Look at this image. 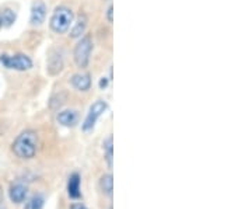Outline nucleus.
Returning a JSON list of instances; mask_svg holds the SVG:
<instances>
[{
  "instance_id": "f257e3e1",
  "label": "nucleus",
  "mask_w": 252,
  "mask_h": 209,
  "mask_svg": "<svg viewBox=\"0 0 252 209\" xmlns=\"http://www.w3.org/2000/svg\"><path fill=\"white\" fill-rule=\"evenodd\" d=\"M13 153L17 156L18 159L30 160L35 157L38 152V134L34 129H26L18 135L13 145H11Z\"/></svg>"
},
{
  "instance_id": "f03ea898",
  "label": "nucleus",
  "mask_w": 252,
  "mask_h": 209,
  "mask_svg": "<svg viewBox=\"0 0 252 209\" xmlns=\"http://www.w3.org/2000/svg\"><path fill=\"white\" fill-rule=\"evenodd\" d=\"M73 21H74L73 10L67 6H58L49 18V27L55 34L61 35V34H64L69 31Z\"/></svg>"
},
{
  "instance_id": "7ed1b4c3",
  "label": "nucleus",
  "mask_w": 252,
  "mask_h": 209,
  "mask_svg": "<svg viewBox=\"0 0 252 209\" xmlns=\"http://www.w3.org/2000/svg\"><path fill=\"white\" fill-rule=\"evenodd\" d=\"M93 39L90 35H83L79 38L77 44L73 49V59L77 68L86 69L90 64L91 52H93Z\"/></svg>"
},
{
  "instance_id": "20e7f679",
  "label": "nucleus",
  "mask_w": 252,
  "mask_h": 209,
  "mask_svg": "<svg viewBox=\"0 0 252 209\" xmlns=\"http://www.w3.org/2000/svg\"><path fill=\"white\" fill-rule=\"evenodd\" d=\"M0 65L10 70H17V72H26L32 68V59L26 54H14L0 55Z\"/></svg>"
},
{
  "instance_id": "39448f33",
  "label": "nucleus",
  "mask_w": 252,
  "mask_h": 209,
  "mask_svg": "<svg viewBox=\"0 0 252 209\" xmlns=\"http://www.w3.org/2000/svg\"><path fill=\"white\" fill-rule=\"evenodd\" d=\"M107 109H108V103H107V101H94L90 105V108H89V112H87L86 119H84V122H83V125H81V129H83L84 132H90V131H93V128L95 127V124H97V121H98L99 117H102L104 112H105Z\"/></svg>"
},
{
  "instance_id": "423d86ee",
  "label": "nucleus",
  "mask_w": 252,
  "mask_h": 209,
  "mask_svg": "<svg viewBox=\"0 0 252 209\" xmlns=\"http://www.w3.org/2000/svg\"><path fill=\"white\" fill-rule=\"evenodd\" d=\"M46 18V6L44 1L38 0L31 6V14H30V23L31 26L38 27L41 26Z\"/></svg>"
},
{
  "instance_id": "0eeeda50",
  "label": "nucleus",
  "mask_w": 252,
  "mask_h": 209,
  "mask_svg": "<svg viewBox=\"0 0 252 209\" xmlns=\"http://www.w3.org/2000/svg\"><path fill=\"white\" fill-rule=\"evenodd\" d=\"M70 86L77 91H89L91 89V76L89 73H74L70 77Z\"/></svg>"
},
{
  "instance_id": "6e6552de",
  "label": "nucleus",
  "mask_w": 252,
  "mask_h": 209,
  "mask_svg": "<svg viewBox=\"0 0 252 209\" xmlns=\"http://www.w3.org/2000/svg\"><path fill=\"white\" fill-rule=\"evenodd\" d=\"M27 194H28V188L26 184H23L21 181L17 182H13L11 185H10V190H9V197L10 201L11 202H14V204H23L26 198H27Z\"/></svg>"
},
{
  "instance_id": "1a4fd4ad",
  "label": "nucleus",
  "mask_w": 252,
  "mask_h": 209,
  "mask_svg": "<svg viewBox=\"0 0 252 209\" xmlns=\"http://www.w3.org/2000/svg\"><path fill=\"white\" fill-rule=\"evenodd\" d=\"M87 26H89V18L86 14H80L79 17L76 18V21H73L72 28L70 33H69V36L70 38H81L84 35L86 30H87Z\"/></svg>"
},
{
  "instance_id": "9d476101",
  "label": "nucleus",
  "mask_w": 252,
  "mask_h": 209,
  "mask_svg": "<svg viewBox=\"0 0 252 209\" xmlns=\"http://www.w3.org/2000/svg\"><path fill=\"white\" fill-rule=\"evenodd\" d=\"M56 119H58V122H59L62 127L72 128L77 124V121H79V114H77L76 109H63V111H61V112L58 114Z\"/></svg>"
},
{
  "instance_id": "9b49d317",
  "label": "nucleus",
  "mask_w": 252,
  "mask_h": 209,
  "mask_svg": "<svg viewBox=\"0 0 252 209\" xmlns=\"http://www.w3.org/2000/svg\"><path fill=\"white\" fill-rule=\"evenodd\" d=\"M80 184L81 178L80 175L77 173H73L69 177V181H67V194L72 200H79L81 197L80 192Z\"/></svg>"
},
{
  "instance_id": "f8f14e48",
  "label": "nucleus",
  "mask_w": 252,
  "mask_h": 209,
  "mask_svg": "<svg viewBox=\"0 0 252 209\" xmlns=\"http://www.w3.org/2000/svg\"><path fill=\"white\" fill-rule=\"evenodd\" d=\"M63 70V56L59 52H52L48 61V72L51 74H58Z\"/></svg>"
},
{
  "instance_id": "ddd939ff",
  "label": "nucleus",
  "mask_w": 252,
  "mask_h": 209,
  "mask_svg": "<svg viewBox=\"0 0 252 209\" xmlns=\"http://www.w3.org/2000/svg\"><path fill=\"white\" fill-rule=\"evenodd\" d=\"M102 149H104V157L108 164V169L112 170V167H114V139H112V135H109L102 142Z\"/></svg>"
},
{
  "instance_id": "4468645a",
  "label": "nucleus",
  "mask_w": 252,
  "mask_h": 209,
  "mask_svg": "<svg viewBox=\"0 0 252 209\" xmlns=\"http://www.w3.org/2000/svg\"><path fill=\"white\" fill-rule=\"evenodd\" d=\"M0 18H1L3 28H9L16 23V20H17V14H16V11H14V10L3 9L1 11H0Z\"/></svg>"
},
{
  "instance_id": "2eb2a0df",
  "label": "nucleus",
  "mask_w": 252,
  "mask_h": 209,
  "mask_svg": "<svg viewBox=\"0 0 252 209\" xmlns=\"http://www.w3.org/2000/svg\"><path fill=\"white\" fill-rule=\"evenodd\" d=\"M99 187L104 194L107 195H112V191H114V177L111 174H104L101 178H99Z\"/></svg>"
},
{
  "instance_id": "dca6fc26",
  "label": "nucleus",
  "mask_w": 252,
  "mask_h": 209,
  "mask_svg": "<svg viewBox=\"0 0 252 209\" xmlns=\"http://www.w3.org/2000/svg\"><path fill=\"white\" fill-rule=\"evenodd\" d=\"M44 202H45L44 197L41 194H36L26 204L24 209H42L44 208Z\"/></svg>"
},
{
  "instance_id": "f3484780",
  "label": "nucleus",
  "mask_w": 252,
  "mask_h": 209,
  "mask_svg": "<svg viewBox=\"0 0 252 209\" xmlns=\"http://www.w3.org/2000/svg\"><path fill=\"white\" fill-rule=\"evenodd\" d=\"M105 18L108 21L109 24L114 23V4H109L108 9H107V13H105Z\"/></svg>"
},
{
  "instance_id": "a211bd4d",
  "label": "nucleus",
  "mask_w": 252,
  "mask_h": 209,
  "mask_svg": "<svg viewBox=\"0 0 252 209\" xmlns=\"http://www.w3.org/2000/svg\"><path fill=\"white\" fill-rule=\"evenodd\" d=\"M108 84H109L108 77H101V79H99L98 86H99V89H101V90H105V89L108 87Z\"/></svg>"
},
{
  "instance_id": "6ab92c4d",
  "label": "nucleus",
  "mask_w": 252,
  "mask_h": 209,
  "mask_svg": "<svg viewBox=\"0 0 252 209\" xmlns=\"http://www.w3.org/2000/svg\"><path fill=\"white\" fill-rule=\"evenodd\" d=\"M0 209H6V207H4V198H3L1 191H0Z\"/></svg>"
},
{
  "instance_id": "aec40b11",
  "label": "nucleus",
  "mask_w": 252,
  "mask_h": 209,
  "mask_svg": "<svg viewBox=\"0 0 252 209\" xmlns=\"http://www.w3.org/2000/svg\"><path fill=\"white\" fill-rule=\"evenodd\" d=\"M72 209H89L87 207H84V205H81V204H77V205H73Z\"/></svg>"
},
{
  "instance_id": "412c9836",
  "label": "nucleus",
  "mask_w": 252,
  "mask_h": 209,
  "mask_svg": "<svg viewBox=\"0 0 252 209\" xmlns=\"http://www.w3.org/2000/svg\"><path fill=\"white\" fill-rule=\"evenodd\" d=\"M3 28V24H1V18H0V30Z\"/></svg>"
}]
</instances>
